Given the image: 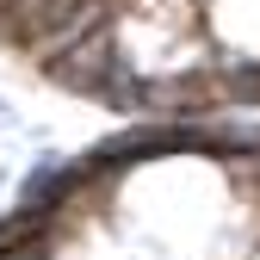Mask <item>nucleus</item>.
Instances as JSON below:
<instances>
[{"instance_id":"nucleus-1","label":"nucleus","mask_w":260,"mask_h":260,"mask_svg":"<svg viewBox=\"0 0 260 260\" xmlns=\"http://www.w3.org/2000/svg\"><path fill=\"white\" fill-rule=\"evenodd\" d=\"M205 31L217 50L260 56V0H205Z\"/></svg>"},{"instance_id":"nucleus-2","label":"nucleus","mask_w":260,"mask_h":260,"mask_svg":"<svg viewBox=\"0 0 260 260\" xmlns=\"http://www.w3.org/2000/svg\"><path fill=\"white\" fill-rule=\"evenodd\" d=\"M62 174H69V155H56V149H44L38 161H31V168H25V180L13 186V199H44V192L62 180Z\"/></svg>"},{"instance_id":"nucleus-3","label":"nucleus","mask_w":260,"mask_h":260,"mask_svg":"<svg viewBox=\"0 0 260 260\" xmlns=\"http://www.w3.org/2000/svg\"><path fill=\"white\" fill-rule=\"evenodd\" d=\"M19 124V112H13V100H0V130H13Z\"/></svg>"},{"instance_id":"nucleus-4","label":"nucleus","mask_w":260,"mask_h":260,"mask_svg":"<svg viewBox=\"0 0 260 260\" xmlns=\"http://www.w3.org/2000/svg\"><path fill=\"white\" fill-rule=\"evenodd\" d=\"M7 192H13V174H7V168H0V199H7Z\"/></svg>"}]
</instances>
